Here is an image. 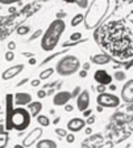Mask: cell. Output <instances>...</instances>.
I'll return each instance as SVG.
<instances>
[{
  "instance_id": "obj_39",
  "label": "cell",
  "mask_w": 133,
  "mask_h": 148,
  "mask_svg": "<svg viewBox=\"0 0 133 148\" xmlns=\"http://www.w3.org/2000/svg\"><path fill=\"white\" fill-rule=\"evenodd\" d=\"M91 114H92V110H91V109H87V110H85V112H83V115H85V117H90V115Z\"/></svg>"
},
{
  "instance_id": "obj_4",
  "label": "cell",
  "mask_w": 133,
  "mask_h": 148,
  "mask_svg": "<svg viewBox=\"0 0 133 148\" xmlns=\"http://www.w3.org/2000/svg\"><path fill=\"white\" fill-rule=\"evenodd\" d=\"M32 117L25 108H15L12 113L6 118V130H16L23 132L30 126Z\"/></svg>"
},
{
  "instance_id": "obj_53",
  "label": "cell",
  "mask_w": 133,
  "mask_h": 148,
  "mask_svg": "<svg viewBox=\"0 0 133 148\" xmlns=\"http://www.w3.org/2000/svg\"><path fill=\"white\" fill-rule=\"evenodd\" d=\"M124 1H125V3H132L133 0H124Z\"/></svg>"
},
{
  "instance_id": "obj_47",
  "label": "cell",
  "mask_w": 133,
  "mask_h": 148,
  "mask_svg": "<svg viewBox=\"0 0 133 148\" xmlns=\"http://www.w3.org/2000/svg\"><path fill=\"white\" fill-rule=\"evenodd\" d=\"M91 132H92V130H91V127H87V129H86V134H87V135H90Z\"/></svg>"
},
{
  "instance_id": "obj_20",
  "label": "cell",
  "mask_w": 133,
  "mask_h": 148,
  "mask_svg": "<svg viewBox=\"0 0 133 148\" xmlns=\"http://www.w3.org/2000/svg\"><path fill=\"white\" fill-rule=\"evenodd\" d=\"M83 20H85V14L78 13V14H75V16H74L73 18H71L70 25L73 26V28H75V26H78L79 24H82V23H83Z\"/></svg>"
},
{
  "instance_id": "obj_22",
  "label": "cell",
  "mask_w": 133,
  "mask_h": 148,
  "mask_svg": "<svg viewBox=\"0 0 133 148\" xmlns=\"http://www.w3.org/2000/svg\"><path fill=\"white\" fill-rule=\"evenodd\" d=\"M30 32V26L28 25H23V26H19L16 30V33L19 34V36H26V34Z\"/></svg>"
},
{
  "instance_id": "obj_9",
  "label": "cell",
  "mask_w": 133,
  "mask_h": 148,
  "mask_svg": "<svg viewBox=\"0 0 133 148\" xmlns=\"http://www.w3.org/2000/svg\"><path fill=\"white\" fill-rule=\"evenodd\" d=\"M71 100V92L69 90H60L57 92L53 97V105L54 106H65L69 101Z\"/></svg>"
},
{
  "instance_id": "obj_3",
  "label": "cell",
  "mask_w": 133,
  "mask_h": 148,
  "mask_svg": "<svg viewBox=\"0 0 133 148\" xmlns=\"http://www.w3.org/2000/svg\"><path fill=\"white\" fill-rule=\"evenodd\" d=\"M108 5H109L108 0H92L90 8L85 14V20H83L86 29H94L99 25L107 12Z\"/></svg>"
},
{
  "instance_id": "obj_29",
  "label": "cell",
  "mask_w": 133,
  "mask_h": 148,
  "mask_svg": "<svg viewBox=\"0 0 133 148\" xmlns=\"http://www.w3.org/2000/svg\"><path fill=\"white\" fill-rule=\"evenodd\" d=\"M15 59V53L13 51H7L6 53V60L7 62H12Z\"/></svg>"
},
{
  "instance_id": "obj_34",
  "label": "cell",
  "mask_w": 133,
  "mask_h": 148,
  "mask_svg": "<svg viewBox=\"0 0 133 148\" xmlns=\"http://www.w3.org/2000/svg\"><path fill=\"white\" fill-rule=\"evenodd\" d=\"M8 51H13L15 49H16V42H13V41H9L8 42Z\"/></svg>"
},
{
  "instance_id": "obj_5",
  "label": "cell",
  "mask_w": 133,
  "mask_h": 148,
  "mask_svg": "<svg viewBox=\"0 0 133 148\" xmlns=\"http://www.w3.org/2000/svg\"><path fill=\"white\" fill-rule=\"evenodd\" d=\"M80 68V60L78 56L73 55V54H67V55L62 56L60 60L55 63V71L60 76H71L74 73H77Z\"/></svg>"
},
{
  "instance_id": "obj_27",
  "label": "cell",
  "mask_w": 133,
  "mask_h": 148,
  "mask_svg": "<svg viewBox=\"0 0 133 148\" xmlns=\"http://www.w3.org/2000/svg\"><path fill=\"white\" fill-rule=\"evenodd\" d=\"M82 92V89H80V87H75L74 88V90L71 92V98H77L78 96H79V93Z\"/></svg>"
},
{
  "instance_id": "obj_40",
  "label": "cell",
  "mask_w": 133,
  "mask_h": 148,
  "mask_svg": "<svg viewBox=\"0 0 133 148\" xmlns=\"http://www.w3.org/2000/svg\"><path fill=\"white\" fill-rule=\"evenodd\" d=\"M124 73H123V72H117L116 73V79H117V80H123V79H124Z\"/></svg>"
},
{
  "instance_id": "obj_25",
  "label": "cell",
  "mask_w": 133,
  "mask_h": 148,
  "mask_svg": "<svg viewBox=\"0 0 133 148\" xmlns=\"http://www.w3.org/2000/svg\"><path fill=\"white\" fill-rule=\"evenodd\" d=\"M54 132L58 135V138H65L66 135H67V130H65V129H58V127L54 130Z\"/></svg>"
},
{
  "instance_id": "obj_54",
  "label": "cell",
  "mask_w": 133,
  "mask_h": 148,
  "mask_svg": "<svg viewBox=\"0 0 133 148\" xmlns=\"http://www.w3.org/2000/svg\"><path fill=\"white\" fill-rule=\"evenodd\" d=\"M0 110H1V108H0Z\"/></svg>"
},
{
  "instance_id": "obj_15",
  "label": "cell",
  "mask_w": 133,
  "mask_h": 148,
  "mask_svg": "<svg viewBox=\"0 0 133 148\" xmlns=\"http://www.w3.org/2000/svg\"><path fill=\"white\" fill-rule=\"evenodd\" d=\"M9 143V134L7 132L6 126L0 123V148H7Z\"/></svg>"
},
{
  "instance_id": "obj_41",
  "label": "cell",
  "mask_w": 133,
  "mask_h": 148,
  "mask_svg": "<svg viewBox=\"0 0 133 148\" xmlns=\"http://www.w3.org/2000/svg\"><path fill=\"white\" fill-rule=\"evenodd\" d=\"M79 76H80V77H83V79H85L86 76H87V71H85V70L79 71Z\"/></svg>"
},
{
  "instance_id": "obj_45",
  "label": "cell",
  "mask_w": 133,
  "mask_h": 148,
  "mask_svg": "<svg viewBox=\"0 0 133 148\" xmlns=\"http://www.w3.org/2000/svg\"><path fill=\"white\" fill-rule=\"evenodd\" d=\"M36 63H37V62H36V59H34V58H30V59H29V64H30V66H34Z\"/></svg>"
},
{
  "instance_id": "obj_50",
  "label": "cell",
  "mask_w": 133,
  "mask_h": 148,
  "mask_svg": "<svg viewBox=\"0 0 133 148\" xmlns=\"http://www.w3.org/2000/svg\"><path fill=\"white\" fill-rule=\"evenodd\" d=\"M65 3H69V4H73V3H75V0H63Z\"/></svg>"
},
{
  "instance_id": "obj_48",
  "label": "cell",
  "mask_w": 133,
  "mask_h": 148,
  "mask_svg": "<svg viewBox=\"0 0 133 148\" xmlns=\"http://www.w3.org/2000/svg\"><path fill=\"white\" fill-rule=\"evenodd\" d=\"M15 12H16V8H15V7H11V8H9V13H15Z\"/></svg>"
},
{
  "instance_id": "obj_43",
  "label": "cell",
  "mask_w": 133,
  "mask_h": 148,
  "mask_svg": "<svg viewBox=\"0 0 133 148\" xmlns=\"http://www.w3.org/2000/svg\"><path fill=\"white\" fill-rule=\"evenodd\" d=\"M60 122H61V117H55L53 121V125H58Z\"/></svg>"
},
{
  "instance_id": "obj_11",
  "label": "cell",
  "mask_w": 133,
  "mask_h": 148,
  "mask_svg": "<svg viewBox=\"0 0 133 148\" xmlns=\"http://www.w3.org/2000/svg\"><path fill=\"white\" fill-rule=\"evenodd\" d=\"M23 70H24L23 63H19V64H16V66H12V67L7 68V70L1 73V79H3V80H11V79L16 77L19 73L23 72Z\"/></svg>"
},
{
  "instance_id": "obj_38",
  "label": "cell",
  "mask_w": 133,
  "mask_h": 148,
  "mask_svg": "<svg viewBox=\"0 0 133 148\" xmlns=\"http://www.w3.org/2000/svg\"><path fill=\"white\" fill-rule=\"evenodd\" d=\"M65 110L67 113H70V112H73V110H74V106H73V105H65Z\"/></svg>"
},
{
  "instance_id": "obj_36",
  "label": "cell",
  "mask_w": 133,
  "mask_h": 148,
  "mask_svg": "<svg viewBox=\"0 0 133 148\" xmlns=\"http://www.w3.org/2000/svg\"><path fill=\"white\" fill-rule=\"evenodd\" d=\"M55 16H57V18H58V20H63L66 17V13H65V12H58Z\"/></svg>"
},
{
  "instance_id": "obj_51",
  "label": "cell",
  "mask_w": 133,
  "mask_h": 148,
  "mask_svg": "<svg viewBox=\"0 0 133 148\" xmlns=\"http://www.w3.org/2000/svg\"><path fill=\"white\" fill-rule=\"evenodd\" d=\"M23 55L24 56H33V54L32 53H23Z\"/></svg>"
},
{
  "instance_id": "obj_44",
  "label": "cell",
  "mask_w": 133,
  "mask_h": 148,
  "mask_svg": "<svg viewBox=\"0 0 133 148\" xmlns=\"http://www.w3.org/2000/svg\"><path fill=\"white\" fill-rule=\"evenodd\" d=\"M90 67H91L90 63H85V64H83V70H85V71H88V70H90Z\"/></svg>"
},
{
  "instance_id": "obj_19",
  "label": "cell",
  "mask_w": 133,
  "mask_h": 148,
  "mask_svg": "<svg viewBox=\"0 0 133 148\" xmlns=\"http://www.w3.org/2000/svg\"><path fill=\"white\" fill-rule=\"evenodd\" d=\"M37 123L41 126V127H48L49 125H50V119H49L48 115H44V114H40L37 115Z\"/></svg>"
},
{
  "instance_id": "obj_32",
  "label": "cell",
  "mask_w": 133,
  "mask_h": 148,
  "mask_svg": "<svg viewBox=\"0 0 133 148\" xmlns=\"http://www.w3.org/2000/svg\"><path fill=\"white\" fill-rule=\"evenodd\" d=\"M30 85H32V87H34V88L40 87V85H41V80H40V79H34V80L30 81Z\"/></svg>"
},
{
  "instance_id": "obj_6",
  "label": "cell",
  "mask_w": 133,
  "mask_h": 148,
  "mask_svg": "<svg viewBox=\"0 0 133 148\" xmlns=\"http://www.w3.org/2000/svg\"><path fill=\"white\" fill-rule=\"evenodd\" d=\"M96 102L99 106L102 108H116L119 105L120 100L115 95H109V93H100L96 97Z\"/></svg>"
},
{
  "instance_id": "obj_21",
  "label": "cell",
  "mask_w": 133,
  "mask_h": 148,
  "mask_svg": "<svg viewBox=\"0 0 133 148\" xmlns=\"http://www.w3.org/2000/svg\"><path fill=\"white\" fill-rule=\"evenodd\" d=\"M54 73V68H51V67H49V68H46V70H44L42 72L40 73V80H48L49 77H50L51 75Z\"/></svg>"
},
{
  "instance_id": "obj_23",
  "label": "cell",
  "mask_w": 133,
  "mask_h": 148,
  "mask_svg": "<svg viewBox=\"0 0 133 148\" xmlns=\"http://www.w3.org/2000/svg\"><path fill=\"white\" fill-rule=\"evenodd\" d=\"M80 38H82V33H80V32H74V33L70 36L71 42H79Z\"/></svg>"
},
{
  "instance_id": "obj_10",
  "label": "cell",
  "mask_w": 133,
  "mask_h": 148,
  "mask_svg": "<svg viewBox=\"0 0 133 148\" xmlns=\"http://www.w3.org/2000/svg\"><path fill=\"white\" fill-rule=\"evenodd\" d=\"M90 106V92L88 90H82L79 93V96L77 97V108L79 112H85Z\"/></svg>"
},
{
  "instance_id": "obj_13",
  "label": "cell",
  "mask_w": 133,
  "mask_h": 148,
  "mask_svg": "<svg viewBox=\"0 0 133 148\" xmlns=\"http://www.w3.org/2000/svg\"><path fill=\"white\" fill-rule=\"evenodd\" d=\"M94 79H95V81H96L99 85H104V87L108 85V84H111V81H112L111 75L104 70H98L96 72H95V75H94Z\"/></svg>"
},
{
  "instance_id": "obj_16",
  "label": "cell",
  "mask_w": 133,
  "mask_h": 148,
  "mask_svg": "<svg viewBox=\"0 0 133 148\" xmlns=\"http://www.w3.org/2000/svg\"><path fill=\"white\" fill-rule=\"evenodd\" d=\"M123 98L125 101H133V80L128 81L123 89Z\"/></svg>"
},
{
  "instance_id": "obj_7",
  "label": "cell",
  "mask_w": 133,
  "mask_h": 148,
  "mask_svg": "<svg viewBox=\"0 0 133 148\" xmlns=\"http://www.w3.org/2000/svg\"><path fill=\"white\" fill-rule=\"evenodd\" d=\"M41 136H42V127H36V129H33L25 138H24L21 144H23L25 148H29L33 144H36V143L40 140Z\"/></svg>"
},
{
  "instance_id": "obj_37",
  "label": "cell",
  "mask_w": 133,
  "mask_h": 148,
  "mask_svg": "<svg viewBox=\"0 0 133 148\" xmlns=\"http://www.w3.org/2000/svg\"><path fill=\"white\" fill-rule=\"evenodd\" d=\"M94 122H95V118H94L92 115H90V117H88V119L86 121V125H92Z\"/></svg>"
},
{
  "instance_id": "obj_17",
  "label": "cell",
  "mask_w": 133,
  "mask_h": 148,
  "mask_svg": "<svg viewBox=\"0 0 133 148\" xmlns=\"http://www.w3.org/2000/svg\"><path fill=\"white\" fill-rule=\"evenodd\" d=\"M91 60L95 64H107L108 62L111 60V56L107 55V54H98V55H94L91 58Z\"/></svg>"
},
{
  "instance_id": "obj_26",
  "label": "cell",
  "mask_w": 133,
  "mask_h": 148,
  "mask_svg": "<svg viewBox=\"0 0 133 148\" xmlns=\"http://www.w3.org/2000/svg\"><path fill=\"white\" fill-rule=\"evenodd\" d=\"M65 138H66V142H67L69 144H73V143L75 142V135H74L73 132H69Z\"/></svg>"
},
{
  "instance_id": "obj_1",
  "label": "cell",
  "mask_w": 133,
  "mask_h": 148,
  "mask_svg": "<svg viewBox=\"0 0 133 148\" xmlns=\"http://www.w3.org/2000/svg\"><path fill=\"white\" fill-rule=\"evenodd\" d=\"M100 45L117 59L133 56V33L120 20L108 21L99 30Z\"/></svg>"
},
{
  "instance_id": "obj_8",
  "label": "cell",
  "mask_w": 133,
  "mask_h": 148,
  "mask_svg": "<svg viewBox=\"0 0 133 148\" xmlns=\"http://www.w3.org/2000/svg\"><path fill=\"white\" fill-rule=\"evenodd\" d=\"M32 101H33V97L28 92H17L16 95H13V103L16 105V108L28 106Z\"/></svg>"
},
{
  "instance_id": "obj_31",
  "label": "cell",
  "mask_w": 133,
  "mask_h": 148,
  "mask_svg": "<svg viewBox=\"0 0 133 148\" xmlns=\"http://www.w3.org/2000/svg\"><path fill=\"white\" fill-rule=\"evenodd\" d=\"M80 42H86V39H82L79 42H63L62 46L63 47H67V46H73V45H77V43H80Z\"/></svg>"
},
{
  "instance_id": "obj_42",
  "label": "cell",
  "mask_w": 133,
  "mask_h": 148,
  "mask_svg": "<svg viewBox=\"0 0 133 148\" xmlns=\"http://www.w3.org/2000/svg\"><path fill=\"white\" fill-rule=\"evenodd\" d=\"M98 92H99V95L100 93H104V85H99L98 87Z\"/></svg>"
},
{
  "instance_id": "obj_2",
  "label": "cell",
  "mask_w": 133,
  "mask_h": 148,
  "mask_svg": "<svg viewBox=\"0 0 133 148\" xmlns=\"http://www.w3.org/2000/svg\"><path fill=\"white\" fill-rule=\"evenodd\" d=\"M66 29V24L63 20H58L55 18L54 21H51L50 25L48 26L45 32L42 34L41 38V49L46 53L53 51L57 47L58 42H60L61 37H62L63 32Z\"/></svg>"
},
{
  "instance_id": "obj_35",
  "label": "cell",
  "mask_w": 133,
  "mask_h": 148,
  "mask_svg": "<svg viewBox=\"0 0 133 148\" xmlns=\"http://www.w3.org/2000/svg\"><path fill=\"white\" fill-rule=\"evenodd\" d=\"M28 81H29V79H28V77L23 79V80H21V81H19V83L16 84V87H23V85H25V84L28 83Z\"/></svg>"
},
{
  "instance_id": "obj_12",
  "label": "cell",
  "mask_w": 133,
  "mask_h": 148,
  "mask_svg": "<svg viewBox=\"0 0 133 148\" xmlns=\"http://www.w3.org/2000/svg\"><path fill=\"white\" fill-rule=\"evenodd\" d=\"M86 127V121L83 118H71L67 122V130L70 132H79Z\"/></svg>"
},
{
  "instance_id": "obj_46",
  "label": "cell",
  "mask_w": 133,
  "mask_h": 148,
  "mask_svg": "<svg viewBox=\"0 0 133 148\" xmlns=\"http://www.w3.org/2000/svg\"><path fill=\"white\" fill-rule=\"evenodd\" d=\"M4 119H6V117L3 115V113H0V123H3Z\"/></svg>"
},
{
  "instance_id": "obj_14",
  "label": "cell",
  "mask_w": 133,
  "mask_h": 148,
  "mask_svg": "<svg viewBox=\"0 0 133 148\" xmlns=\"http://www.w3.org/2000/svg\"><path fill=\"white\" fill-rule=\"evenodd\" d=\"M26 108H28V112L30 114V117H37V115L41 114L44 106H42V102H40V101H32Z\"/></svg>"
},
{
  "instance_id": "obj_30",
  "label": "cell",
  "mask_w": 133,
  "mask_h": 148,
  "mask_svg": "<svg viewBox=\"0 0 133 148\" xmlns=\"http://www.w3.org/2000/svg\"><path fill=\"white\" fill-rule=\"evenodd\" d=\"M21 0H0V4H3V5H11L13 3H19Z\"/></svg>"
},
{
  "instance_id": "obj_24",
  "label": "cell",
  "mask_w": 133,
  "mask_h": 148,
  "mask_svg": "<svg viewBox=\"0 0 133 148\" xmlns=\"http://www.w3.org/2000/svg\"><path fill=\"white\" fill-rule=\"evenodd\" d=\"M75 4H77L79 8L86 9L88 7V0H75Z\"/></svg>"
},
{
  "instance_id": "obj_52",
  "label": "cell",
  "mask_w": 133,
  "mask_h": 148,
  "mask_svg": "<svg viewBox=\"0 0 133 148\" xmlns=\"http://www.w3.org/2000/svg\"><path fill=\"white\" fill-rule=\"evenodd\" d=\"M13 148H25V147H24L23 144H16V145H15Z\"/></svg>"
},
{
  "instance_id": "obj_49",
  "label": "cell",
  "mask_w": 133,
  "mask_h": 148,
  "mask_svg": "<svg viewBox=\"0 0 133 148\" xmlns=\"http://www.w3.org/2000/svg\"><path fill=\"white\" fill-rule=\"evenodd\" d=\"M53 93H54V89H49L48 92H46V95H48V96H50V95H53Z\"/></svg>"
},
{
  "instance_id": "obj_33",
  "label": "cell",
  "mask_w": 133,
  "mask_h": 148,
  "mask_svg": "<svg viewBox=\"0 0 133 148\" xmlns=\"http://www.w3.org/2000/svg\"><path fill=\"white\" fill-rule=\"evenodd\" d=\"M46 96H48V95H46V90L45 89H40L38 92H37V97H38V98H45Z\"/></svg>"
},
{
  "instance_id": "obj_28",
  "label": "cell",
  "mask_w": 133,
  "mask_h": 148,
  "mask_svg": "<svg viewBox=\"0 0 133 148\" xmlns=\"http://www.w3.org/2000/svg\"><path fill=\"white\" fill-rule=\"evenodd\" d=\"M42 34H44V30H42V29H38V30H37L36 33H34L33 36L30 37V38H29V41H33V39L38 38V37H41V36H42Z\"/></svg>"
},
{
  "instance_id": "obj_18",
  "label": "cell",
  "mask_w": 133,
  "mask_h": 148,
  "mask_svg": "<svg viewBox=\"0 0 133 148\" xmlns=\"http://www.w3.org/2000/svg\"><path fill=\"white\" fill-rule=\"evenodd\" d=\"M36 148H58V145L51 139H41L36 143Z\"/></svg>"
}]
</instances>
